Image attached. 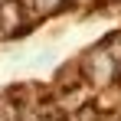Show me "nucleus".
<instances>
[{
  "instance_id": "f257e3e1",
  "label": "nucleus",
  "mask_w": 121,
  "mask_h": 121,
  "mask_svg": "<svg viewBox=\"0 0 121 121\" xmlns=\"http://www.w3.org/2000/svg\"><path fill=\"white\" fill-rule=\"evenodd\" d=\"M82 72H85V82H92V85H108L118 75V62L111 59L105 49H95L88 59L82 62Z\"/></svg>"
},
{
  "instance_id": "f03ea898",
  "label": "nucleus",
  "mask_w": 121,
  "mask_h": 121,
  "mask_svg": "<svg viewBox=\"0 0 121 121\" xmlns=\"http://www.w3.org/2000/svg\"><path fill=\"white\" fill-rule=\"evenodd\" d=\"M65 3H69V0H33V10H36L39 17H52V13H59Z\"/></svg>"
},
{
  "instance_id": "7ed1b4c3",
  "label": "nucleus",
  "mask_w": 121,
  "mask_h": 121,
  "mask_svg": "<svg viewBox=\"0 0 121 121\" xmlns=\"http://www.w3.org/2000/svg\"><path fill=\"white\" fill-rule=\"evenodd\" d=\"M118 75H121V62H118Z\"/></svg>"
}]
</instances>
